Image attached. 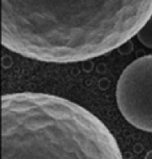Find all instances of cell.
<instances>
[{
  "label": "cell",
  "instance_id": "obj_1",
  "mask_svg": "<svg viewBox=\"0 0 152 159\" xmlns=\"http://www.w3.org/2000/svg\"><path fill=\"white\" fill-rule=\"evenodd\" d=\"M151 16L152 0H2L1 43L39 61H83L123 46Z\"/></svg>",
  "mask_w": 152,
  "mask_h": 159
},
{
  "label": "cell",
  "instance_id": "obj_2",
  "mask_svg": "<svg viewBox=\"0 0 152 159\" xmlns=\"http://www.w3.org/2000/svg\"><path fill=\"white\" fill-rule=\"evenodd\" d=\"M2 159H123L108 128L88 109L43 93L2 96Z\"/></svg>",
  "mask_w": 152,
  "mask_h": 159
},
{
  "label": "cell",
  "instance_id": "obj_3",
  "mask_svg": "<svg viewBox=\"0 0 152 159\" xmlns=\"http://www.w3.org/2000/svg\"><path fill=\"white\" fill-rule=\"evenodd\" d=\"M116 99L129 124L152 133V54L136 58L124 69L116 88Z\"/></svg>",
  "mask_w": 152,
  "mask_h": 159
},
{
  "label": "cell",
  "instance_id": "obj_4",
  "mask_svg": "<svg viewBox=\"0 0 152 159\" xmlns=\"http://www.w3.org/2000/svg\"><path fill=\"white\" fill-rule=\"evenodd\" d=\"M136 39L145 47L152 49V16L136 32Z\"/></svg>",
  "mask_w": 152,
  "mask_h": 159
},
{
  "label": "cell",
  "instance_id": "obj_5",
  "mask_svg": "<svg viewBox=\"0 0 152 159\" xmlns=\"http://www.w3.org/2000/svg\"><path fill=\"white\" fill-rule=\"evenodd\" d=\"M145 159H152V150H150L145 156Z\"/></svg>",
  "mask_w": 152,
  "mask_h": 159
}]
</instances>
